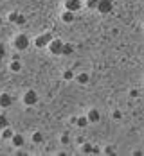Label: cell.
Returning <instances> with one entry per match:
<instances>
[{
	"mask_svg": "<svg viewBox=\"0 0 144 156\" xmlns=\"http://www.w3.org/2000/svg\"><path fill=\"white\" fill-rule=\"evenodd\" d=\"M103 153H105V154H115V147H112V145H106V147L103 149Z\"/></svg>",
	"mask_w": 144,
	"mask_h": 156,
	"instance_id": "21",
	"label": "cell"
},
{
	"mask_svg": "<svg viewBox=\"0 0 144 156\" xmlns=\"http://www.w3.org/2000/svg\"><path fill=\"white\" fill-rule=\"evenodd\" d=\"M61 20H63L65 23H70V22L74 20V13H72V11H67V9H65V13L61 15Z\"/></svg>",
	"mask_w": 144,
	"mask_h": 156,
	"instance_id": "10",
	"label": "cell"
},
{
	"mask_svg": "<svg viewBox=\"0 0 144 156\" xmlns=\"http://www.w3.org/2000/svg\"><path fill=\"white\" fill-rule=\"evenodd\" d=\"M81 151H83L85 154H90V153H92V145H90V144H83V145H81Z\"/></svg>",
	"mask_w": 144,
	"mask_h": 156,
	"instance_id": "18",
	"label": "cell"
},
{
	"mask_svg": "<svg viewBox=\"0 0 144 156\" xmlns=\"http://www.w3.org/2000/svg\"><path fill=\"white\" fill-rule=\"evenodd\" d=\"M49 50H50V54H54V56H61V48H63V41L60 40V38H52L50 41H49Z\"/></svg>",
	"mask_w": 144,
	"mask_h": 156,
	"instance_id": "2",
	"label": "cell"
},
{
	"mask_svg": "<svg viewBox=\"0 0 144 156\" xmlns=\"http://www.w3.org/2000/svg\"><path fill=\"white\" fill-rule=\"evenodd\" d=\"M42 140H43V135H42L40 131H34V133H32V142H34V144H40Z\"/></svg>",
	"mask_w": 144,
	"mask_h": 156,
	"instance_id": "15",
	"label": "cell"
},
{
	"mask_svg": "<svg viewBox=\"0 0 144 156\" xmlns=\"http://www.w3.org/2000/svg\"><path fill=\"white\" fill-rule=\"evenodd\" d=\"M13 47L16 50H27L29 47V38H27V34H16L15 38H13Z\"/></svg>",
	"mask_w": 144,
	"mask_h": 156,
	"instance_id": "1",
	"label": "cell"
},
{
	"mask_svg": "<svg viewBox=\"0 0 144 156\" xmlns=\"http://www.w3.org/2000/svg\"><path fill=\"white\" fill-rule=\"evenodd\" d=\"M78 83L79 84H87L88 83V74H79L78 76Z\"/></svg>",
	"mask_w": 144,
	"mask_h": 156,
	"instance_id": "17",
	"label": "cell"
},
{
	"mask_svg": "<svg viewBox=\"0 0 144 156\" xmlns=\"http://www.w3.org/2000/svg\"><path fill=\"white\" fill-rule=\"evenodd\" d=\"M85 5H87L88 9H96V5H97V0H87V2H85Z\"/></svg>",
	"mask_w": 144,
	"mask_h": 156,
	"instance_id": "19",
	"label": "cell"
},
{
	"mask_svg": "<svg viewBox=\"0 0 144 156\" xmlns=\"http://www.w3.org/2000/svg\"><path fill=\"white\" fill-rule=\"evenodd\" d=\"M9 140L13 142V145H15L16 149H20V147L25 144V138H24V135H20V133H13V136H11Z\"/></svg>",
	"mask_w": 144,
	"mask_h": 156,
	"instance_id": "8",
	"label": "cell"
},
{
	"mask_svg": "<svg viewBox=\"0 0 144 156\" xmlns=\"http://www.w3.org/2000/svg\"><path fill=\"white\" fill-rule=\"evenodd\" d=\"M74 124L78 127H85V126H88V119L87 117H78V119H74Z\"/></svg>",
	"mask_w": 144,
	"mask_h": 156,
	"instance_id": "12",
	"label": "cell"
},
{
	"mask_svg": "<svg viewBox=\"0 0 144 156\" xmlns=\"http://www.w3.org/2000/svg\"><path fill=\"white\" fill-rule=\"evenodd\" d=\"M15 23H18V25H24V23H25V16H24V15H18V18H16Z\"/></svg>",
	"mask_w": 144,
	"mask_h": 156,
	"instance_id": "22",
	"label": "cell"
},
{
	"mask_svg": "<svg viewBox=\"0 0 144 156\" xmlns=\"http://www.w3.org/2000/svg\"><path fill=\"white\" fill-rule=\"evenodd\" d=\"M9 126V119L6 117V115H0V129H4V127H7Z\"/></svg>",
	"mask_w": 144,
	"mask_h": 156,
	"instance_id": "16",
	"label": "cell"
},
{
	"mask_svg": "<svg viewBox=\"0 0 144 156\" xmlns=\"http://www.w3.org/2000/svg\"><path fill=\"white\" fill-rule=\"evenodd\" d=\"M63 79H65V81H70V79H74L72 70H65V72H63Z\"/></svg>",
	"mask_w": 144,
	"mask_h": 156,
	"instance_id": "20",
	"label": "cell"
},
{
	"mask_svg": "<svg viewBox=\"0 0 144 156\" xmlns=\"http://www.w3.org/2000/svg\"><path fill=\"white\" fill-rule=\"evenodd\" d=\"M4 58H6V47H4V45L0 43V61H2Z\"/></svg>",
	"mask_w": 144,
	"mask_h": 156,
	"instance_id": "24",
	"label": "cell"
},
{
	"mask_svg": "<svg viewBox=\"0 0 144 156\" xmlns=\"http://www.w3.org/2000/svg\"><path fill=\"white\" fill-rule=\"evenodd\" d=\"M11 136H13V129H11L9 126H7V127H4V129H2V138H7V140H9Z\"/></svg>",
	"mask_w": 144,
	"mask_h": 156,
	"instance_id": "13",
	"label": "cell"
},
{
	"mask_svg": "<svg viewBox=\"0 0 144 156\" xmlns=\"http://www.w3.org/2000/svg\"><path fill=\"white\" fill-rule=\"evenodd\" d=\"M7 18H9V22H11V23H15V22H16V18H18V13H16V11H13V13H11V15L7 16Z\"/></svg>",
	"mask_w": 144,
	"mask_h": 156,
	"instance_id": "23",
	"label": "cell"
},
{
	"mask_svg": "<svg viewBox=\"0 0 144 156\" xmlns=\"http://www.w3.org/2000/svg\"><path fill=\"white\" fill-rule=\"evenodd\" d=\"M131 97H139V92L137 90H131Z\"/></svg>",
	"mask_w": 144,
	"mask_h": 156,
	"instance_id": "26",
	"label": "cell"
},
{
	"mask_svg": "<svg viewBox=\"0 0 144 156\" xmlns=\"http://www.w3.org/2000/svg\"><path fill=\"white\" fill-rule=\"evenodd\" d=\"M112 9H113V4H112V0H97L96 11H99L101 15H108V13H110Z\"/></svg>",
	"mask_w": 144,
	"mask_h": 156,
	"instance_id": "3",
	"label": "cell"
},
{
	"mask_svg": "<svg viewBox=\"0 0 144 156\" xmlns=\"http://www.w3.org/2000/svg\"><path fill=\"white\" fill-rule=\"evenodd\" d=\"M54 36L50 34V32H43V34H40V36H36V40H34V45L38 48H43V47H47L49 45V41L52 40Z\"/></svg>",
	"mask_w": 144,
	"mask_h": 156,
	"instance_id": "4",
	"label": "cell"
},
{
	"mask_svg": "<svg viewBox=\"0 0 144 156\" xmlns=\"http://www.w3.org/2000/svg\"><path fill=\"white\" fill-rule=\"evenodd\" d=\"M13 106V95L11 94H0V108H9Z\"/></svg>",
	"mask_w": 144,
	"mask_h": 156,
	"instance_id": "7",
	"label": "cell"
},
{
	"mask_svg": "<svg viewBox=\"0 0 144 156\" xmlns=\"http://www.w3.org/2000/svg\"><path fill=\"white\" fill-rule=\"evenodd\" d=\"M61 144H68V135H67V133L61 135Z\"/></svg>",
	"mask_w": 144,
	"mask_h": 156,
	"instance_id": "25",
	"label": "cell"
},
{
	"mask_svg": "<svg viewBox=\"0 0 144 156\" xmlns=\"http://www.w3.org/2000/svg\"><path fill=\"white\" fill-rule=\"evenodd\" d=\"M9 68H11V72H20V70H22V63L20 61H11Z\"/></svg>",
	"mask_w": 144,
	"mask_h": 156,
	"instance_id": "14",
	"label": "cell"
},
{
	"mask_svg": "<svg viewBox=\"0 0 144 156\" xmlns=\"http://www.w3.org/2000/svg\"><path fill=\"white\" fill-rule=\"evenodd\" d=\"M87 119H88V124L92 122H99V119H101V115H99V109L96 108H92V109H88V115H87Z\"/></svg>",
	"mask_w": 144,
	"mask_h": 156,
	"instance_id": "9",
	"label": "cell"
},
{
	"mask_svg": "<svg viewBox=\"0 0 144 156\" xmlns=\"http://www.w3.org/2000/svg\"><path fill=\"white\" fill-rule=\"evenodd\" d=\"M74 52V47L70 43H63V48H61V56H70Z\"/></svg>",
	"mask_w": 144,
	"mask_h": 156,
	"instance_id": "11",
	"label": "cell"
},
{
	"mask_svg": "<svg viewBox=\"0 0 144 156\" xmlns=\"http://www.w3.org/2000/svg\"><path fill=\"white\" fill-rule=\"evenodd\" d=\"M65 9H67V11H72V13L79 11L81 9V0H65Z\"/></svg>",
	"mask_w": 144,
	"mask_h": 156,
	"instance_id": "6",
	"label": "cell"
},
{
	"mask_svg": "<svg viewBox=\"0 0 144 156\" xmlns=\"http://www.w3.org/2000/svg\"><path fill=\"white\" fill-rule=\"evenodd\" d=\"M22 101H24V104L25 106H34L36 102H38V94L34 92V90H27L24 97H22Z\"/></svg>",
	"mask_w": 144,
	"mask_h": 156,
	"instance_id": "5",
	"label": "cell"
}]
</instances>
